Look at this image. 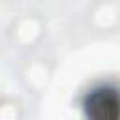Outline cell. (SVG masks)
<instances>
[{
  "label": "cell",
  "mask_w": 120,
  "mask_h": 120,
  "mask_svg": "<svg viewBox=\"0 0 120 120\" xmlns=\"http://www.w3.org/2000/svg\"><path fill=\"white\" fill-rule=\"evenodd\" d=\"M86 120H120V90L111 84L92 88L84 98Z\"/></svg>",
  "instance_id": "6da1fadb"
}]
</instances>
